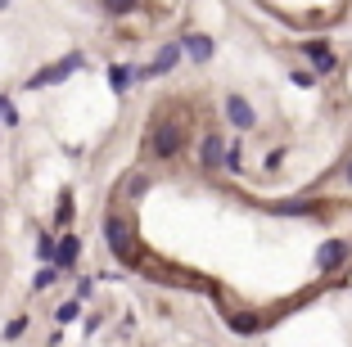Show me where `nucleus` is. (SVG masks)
<instances>
[{
    "label": "nucleus",
    "instance_id": "obj_10",
    "mask_svg": "<svg viewBox=\"0 0 352 347\" xmlns=\"http://www.w3.org/2000/svg\"><path fill=\"white\" fill-rule=\"evenodd\" d=\"M302 54L316 63V72H334V63H339V59H334V50H330L325 41H307V45H302Z\"/></svg>",
    "mask_w": 352,
    "mask_h": 347
},
{
    "label": "nucleus",
    "instance_id": "obj_7",
    "mask_svg": "<svg viewBox=\"0 0 352 347\" xmlns=\"http://www.w3.org/2000/svg\"><path fill=\"white\" fill-rule=\"evenodd\" d=\"M199 163L212 172V167H221L226 163V140L221 135H204V149H199Z\"/></svg>",
    "mask_w": 352,
    "mask_h": 347
},
{
    "label": "nucleus",
    "instance_id": "obj_5",
    "mask_svg": "<svg viewBox=\"0 0 352 347\" xmlns=\"http://www.w3.org/2000/svg\"><path fill=\"white\" fill-rule=\"evenodd\" d=\"M176 63H181V45H163V50H158V59L149 63V68H140V72H135V82H149V77H163V72H172Z\"/></svg>",
    "mask_w": 352,
    "mask_h": 347
},
{
    "label": "nucleus",
    "instance_id": "obj_8",
    "mask_svg": "<svg viewBox=\"0 0 352 347\" xmlns=\"http://www.w3.org/2000/svg\"><path fill=\"white\" fill-rule=\"evenodd\" d=\"M77 253H82V239H77V235H63L59 244H54V262H59V271H73V266H77Z\"/></svg>",
    "mask_w": 352,
    "mask_h": 347
},
{
    "label": "nucleus",
    "instance_id": "obj_1",
    "mask_svg": "<svg viewBox=\"0 0 352 347\" xmlns=\"http://www.w3.org/2000/svg\"><path fill=\"white\" fill-rule=\"evenodd\" d=\"M104 239L122 266H140V244H135V230L126 216H104Z\"/></svg>",
    "mask_w": 352,
    "mask_h": 347
},
{
    "label": "nucleus",
    "instance_id": "obj_11",
    "mask_svg": "<svg viewBox=\"0 0 352 347\" xmlns=\"http://www.w3.org/2000/svg\"><path fill=\"white\" fill-rule=\"evenodd\" d=\"M230 329H235V334H258V329H267V325H262L258 311H239V316H230Z\"/></svg>",
    "mask_w": 352,
    "mask_h": 347
},
{
    "label": "nucleus",
    "instance_id": "obj_4",
    "mask_svg": "<svg viewBox=\"0 0 352 347\" xmlns=\"http://www.w3.org/2000/svg\"><path fill=\"white\" fill-rule=\"evenodd\" d=\"M348 253H352V248L343 244V239H330V244H321V253H316V271H321V276L339 271V266L348 262Z\"/></svg>",
    "mask_w": 352,
    "mask_h": 347
},
{
    "label": "nucleus",
    "instance_id": "obj_20",
    "mask_svg": "<svg viewBox=\"0 0 352 347\" xmlns=\"http://www.w3.org/2000/svg\"><path fill=\"white\" fill-rule=\"evenodd\" d=\"M343 181H348V185H352V158H348V167H343Z\"/></svg>",
    "mask_w": 352,
    "mask_h": 347
},
{
    "label": "nucleus",
    "instance_id": "obj_15",
    "mask_svg": "<svg viewBox=\"0 0 352 347\" xmlns=\"http://www.w3.org/2000/svg\"><path fill=\"white\" fill-rule=\"evenodd\" d=\"M77 316H82V302H63L59 311H54V320H59V325H73Z\"/></svg>",
    "mask_w": 352,
    "mask_h": 347
},
{
    "label": "nucleus",
    "instance_id": "obj_19",
    "mask_svg": "<svg viewBox=\"0 0 352 347\" xmlns=\"http://www.w3.org/2000/svg\"><path fill=\"white\" fill-rule=\"evenodd\" d=\"M294 86H302V91H311V86H316V77H311V72H294Z\"/></svg>",
    "mask_w": 352,
    "mask_h": 347
},
{
    "label": "nucleus",
    "instance_id": "obj_12",
    "mask_svg": "<svg viewBox=\"0 0 352 347\" xmlns=\"http://www.w3.org/2000/svg\"><path fill=\"white\" fill-rule=\"evenodd\" d=\"M276 212H280V216H307V212H321V208L311 203V199H294V203H280Z\"/></svg>",
    "mask_w": 352,
    "mask_h": 347
},
{
    "label": "nucleus",
    "instance_id": "obj_21",
    "mask_svg": "<svg viewBox=\"0 0 352 347\" xmlns=\"http://www.w3.org/2000/svg\"><path fill=\"white\" fill-rule=\"evenodd\" d=\"M10 5H14V0H0V10H10Z\"/></svg>",
    "mask_w": 352,
    "mask_h": 347
},
{
    "label": "nucleus",
    "instance_id": "obj_13",
    "mask_svg": "<svg viewBox=\"0 0 352 347\" xmlns=\"http://www.w3.org/2000/svg\"><path fill=\"white\" fill-rule=\"evenodd\" d=\"M109 82H113V91H126V86L135 82V68H122V63H118V68H109Z\"/></svg>",
    "mask_w": 352,
    "mask_h": 347
},
{
    "label": "nucleus",
    "instance_id": "obj_9",
    "mask_svg": "<svg viewBox=\"0 0 352 347\" xmlns=\"http://www.w3.org/2000/svg\"><path fill=\"white\" fill-rule=\"evenodd\" d=\"M181 50H186L195 63H208V59H212V41H208V36H199V32H186V36H181Z\"/></svg>",
    "mask_w": 352,
    "mask_h": 347
},
{
    "label": "nucleus",
    "instance_id": "obj_6",
    "mask_svg": "<svg viewBox=\"0 0 352 347\" xmlns=\"http://www.w3.org/2000/svg\"><path fill=\"white\" fill-rule=\"evenodd\" d=\"M226 113H230V122H235L239 131H249V126L258 122V113L249 109V100H244V95H230V100H226Z\"/></svg>",
    "mask_w": 352,
    "mask_h": 347
},
{
    "label": "nucleus",
    "instance_id": "obj_3",
    "mask_svg": "<svg viewBox=\"0 0 352 347\" xmlns=\"http://www.w3.org/2000/svg\"><path fill=\"white\" fill-rule=\"evenodd\" d=\"M73 68H82V54H68V59H59V63H50L45 72H36V77H28V91H41V86H50V82H63Z\"/></svg>",
    "mask_w": 352,
    "mask_h": 347
},
{
    "label": "nucleus",
    "instance_id": "obj_2",
    "mask_svg": "<svg viewBox=\"0 0 352 347\" xmlns=\"http://www.w3.org/2000/svg\"><path fill=\"white\" fill-rule=\"evenodd\" d=\"M149 153L154 158H176L181 153V122L176 117H158L149 131Z\"/></svg>",
    "mask_w": 352,
    "mask_h": 347
},
{
    "label": "nucleus",
    "instance_id": "obj_14",
    "mask_svg": "<svg viewBox=\"0 0 352 347\" xmlns=\"http://www.w3.org/2000/svg\"><path fill=\"white\" fill-rule=\"evenodd\" d=\"M140 0H104V14H113V19H122V14H131Z\"/></svg>",
    "mask_w": 352,
    "mask_h": 347
},
{
    "label": "nucleus",
    "instance_id": "obj_16",
    "mask_svg": "<svg viewBox=\"0 0 352 347\" xmlns=\"http://www.w3.org/2000/svg\"><path fill=\"white\" fill-rule=\"evenodd\" d=\"M145 190H149V176H145V172H140V176H131V185H126V194H131V199H140Z\"/></svg>",
    "mask_w": 352,
    "mask_h": 347
},
{
    "label": "nucleus",
    "instance_id": "obj_17",
    "mask_svg": "<svg viewBox=\"0 0 352 347\" xmlns=\"http://www.w3.org/2000/svg\"><path fill=\"white\" fill-rule=\"evenodd\" d=\"M54 221H59V225L73 221V194H63V199H59V216H54Z\"/></svg>",
    "mask_w": 352,
    "mask_h": 347
},
{
    "label": "nucleus",
    "instance_id": "obj_18",
    "mask_svg": "<svg viewBox=\"0 0 352 347\" xmlns=\"http://www.w3.org/2000/svg\"><path fill=\"white\" fill-rule=\"evenodd\" d=\"M23 329H28V320H23V316H19V320H10V325H5V338H19Z\"/></svg>",
    "mask_w": 352,
    "mask_h": 347
}]
</instances>
